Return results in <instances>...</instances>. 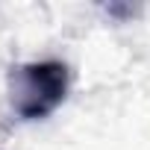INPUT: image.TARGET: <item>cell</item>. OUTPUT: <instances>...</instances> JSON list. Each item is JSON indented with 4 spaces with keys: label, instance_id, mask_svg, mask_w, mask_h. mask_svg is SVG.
<instances>
[{
    "label": "cell",
    "instance_id": "6da1fadb",
    "mask_svg": "<svg viewBox=\"0 0 150 150\" xmlns=\"http://www.w3.org/2000/svg\"><path fill=\"white\" fill-rule=\"evenodd\" d=\"M71 74L65 62H24L9 71V103L18 118L41 121L56 112L68 94Z\"/></svg>",
    "mask_w": 150,
    "mask_h": 150
}]
</instances>
